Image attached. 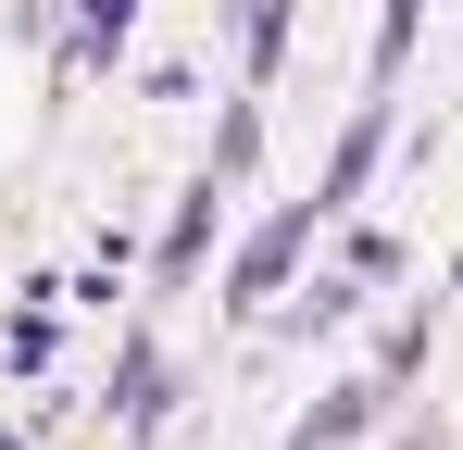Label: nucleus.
I'll use <instances>...</instances> for the list:
<instances>
[{
	"label": "nucleus",
	"instance_id": "obj_1",
	"mask_svg": "<svg viewBox=\"0 0 463 450\" xmlns=\"http://www.w3.org/2000/svg\"><path fill=\"white\" fill-rule=\"evenodd\" d=\"M313 213H326V201H276V213L250 225V250H238V263H226V300H238V313H263V300L288 288V263H301V238H313Z\"/></svg>",
	"mask_w": 463,
	"mask_h": 450
},
{
	"label": "nucleus",
	"instance_id": "obj_2",
	"mask_svg": "<svg viewBox=\"0 0 463 450\" xmlns=\"http://www.w3.org/2000/svg\"><path fill=\"white\" fill-rule=\"evenodd\" d=\"M376 400H388V375H351V388H326V400L301 413V438H288V450H338V438H364V426H376Z\"/></svg>",
	"mask_w": 463,
	"mask_h": 450
},
{
	"label": "nucleus",
	"instance_id": "obj_5",
	"mask_svg": "<svg viewBox=\"0 0 463 450\" xmlns=\"http://www.w3.org/2000/svg\"><path fill=\"white\" fill-rule=\"evenodd\" d=\"M126 13H138V0H76V38H63V63H76V75H100V63H113V38H126Z\"/></svg>",
	"mask_w": 463,
	"mask_h": 450
},
{
	"label": "nucleus",
	"instance_id": "obj_8",
	"mask_svg": "<svg viewBox=\"0 0 463 450\" xmlns=\"http://www.w3.org/2000/svg\"><path fill=\"white\" fill-rule=\"evenodd\" d=\"M0 363H13V375H51V363H63V338H51V313H25V325H13V351H0Z\"/></svg>",
	"mask_w": 463,
	"mask_h": 450
},
{
	"label": "nucleus",
	"instance_id": "obj_6",
	"mask_svg": "<svg viewBox=\"0 0 463 450\" xmlns=\"http://www.w3.org/2000/svg\"><path fill=\"white\" fill-rule=\"evenodd\" d=\"M338 263H351V288H388V276H401V238H388V225H351Z\"/></svg>",
	"mask_w": 463,
	"mask_h": 450
},
{
	"label": "nucleus",
	"instance_id": "obj_7",
	"mask_svg": "<svg viewBox=\"0 0 463 450\" xmlns=\"http://www.w3.org/2000/svg\"><path fill=\"white\" fill-rule=\"evenodd\" d=\"M250 163H263V100H238L226 138H213V175H250Z\"/></svg>",
	"mask_w": 463,
	"mask_h": 450
},
{
	"label": "nucleus",
	"instance_id": "obj_4",
	"mask_svg": "<svg viewBox=\"0 0 463 450\" xmlns=\"http://www.w3.org/2000/svg\"><path fill=\"white\" fill-rule=\"evenodd\" d=\"M201 250H213V188H188L175 225H163V288H175V276H201Z\"/></svg>",
	"mask_w": 463,
	"mask_h": 450
},
{
	"label": "nucleus",
	"instance_id": "obj_3",
	"mask_svg": "<svg viewBox=\"0 0 463 450\" xmlns=\"http://www.w3.org/2000/svg\"><path fill=\"white\" fill-rule=\"evenodd\" d=\"M376 163H388V113H351V126H338V163H326V188H313V201L338 213V201H351V188H364Z\"/></svg>",
	"mask_w": 463,
	"mask_h": 450
}]
</instances>
